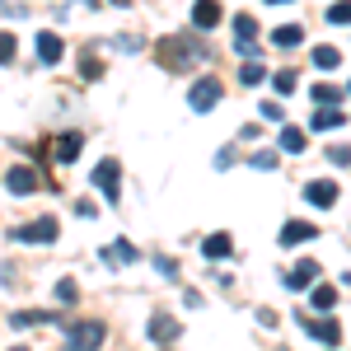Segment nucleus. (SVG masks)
Returning a JSON list of instances; mask_svg holds the SVG:
<instances>
[{"mask_svg": "<svg viewBox=\"0 0 351 351\" xmlns=\"http://www.w3.org/2000/svg\"><path fill=\"white\" fill-rule=\"evenodd\" d=\"M328 160L337 164V169H347V160H351V155H347V145H328Z\"/></svg>", "mask_w": 351, "mask_h": 351, "instance_id": "nucleus-31", "label": "nucleus"}, {"mask_svg": "<svg viewBox=\"0 0 351 351\" xmlns=\"http://www.w3.org/2000/svg\"><path fill=\"white\" fill-rule=\"evenodd\" d=\"M94 188L108 197V206H117V197H122V164L117 160H99L94 164Z\"/></svg>", "mask_w": 351, "mask_h": 351, "instance_id": "nucleus-3", "label": "nucleus"}, {"mask_svg": "<svg viewBox=\"0 0 351 351\" xmlns=\"http://www.w3.org/2000/svg\"><path fill=\"white\" fill-rule=\"evenodd\" d=\"M14 52H19L14 33H5V28H0V66H10V61H14Z\"/></svg>", "mask_w": 351, "mask_h": 351, "instance_id": "nucleus-27", "label": "nucleus"}, {"mask_svg": "<svg viewBox=\"0 0 351 351\" xmlns=\"http://www.w3.org/2000/svg\"><path fill=\"white\" fill-rule=\"evenodd\" d=\"M75 216H80V220H94V202H75Z\"/></svg>", "mask_w": 351, "mask_h": 351, "instance_id": "nucleus-35", "label": "nucleus"}, {"mask_svg": "<svg viewBox=\"0 0 351 351\" xmlns=\"http://www.w3.org/2000/svg\"><path fill=\"white\" fill-rule=\"evenodd\" d=\"M5 188L14 192V197H28V192H38V169H28V164H14V169L5 173Z\"/></svg>", "mask_w": 351, "mask_h": 351, "instance_id": "nucleus-6", "label": "nucleus"}, {"mask_svg": "<svg viewBox=\"0 0 351 351\" xmlns=\"http://www.w3.org/2000/svg\"><path fill=\"white\" fill-rule=\"evenodd\" d=\"M314 234H319V230H314L309 220H286V225H281V243H286V248H295V243H309Z\"/></svg>", "mask_w": 351, "mask_h": 351, "instance_id": "nucleus-11", "label": "nucleus"}, {"mask_svg": "<svg viewBox=\"0 0 351 351\" xmlns=\"http://www.w3.org/2000/svg\"><path fill=\"white\" fill-rule=\"evenodd\" d=\"M239 80L243 84H263V80H267V66H263V61H243V66H239Z\"/></svg>", "mask_w": 351, "mask_h": 351, "instance_id": "nucleus-23", "label": "nucleus"}, {"mask_svg": "<svg viewBox=\"0 0 351 351\" xmlns=\"http://www.w3.org/2000/svg\"><path fill=\"white\" fill-rule=\"evenodd\" d=\"M276 141H281V150H286V155H300V150H304V132H300V127H286Z\"/></svg>", "mask_w": 351, "mask_h": 351, "instance_id": "nucleus-22", "label": "nucleus"}, {"mask_svg": "<svg viewBox=\"0 0 351 351\" xmlns=\"http://www.w3.org/2000/svg\"><path fill=\"white\" fill-rule=\"evenodd\" d=\"M351 19V5L347 0H332V10H328V24H347Z\"/></svg>", "mask_w": 351, "mask_h": 351, "instance_id": "nucleus-29", "label": "nucleus"}, {"mask_svg": "<svg viewBox=\"0 0 351 351\" xmlns=\"http://www.w3.org/2000/svg\"><path fill=\"white\" fill-rule=\"evenodd\" d=\"M56 300H61V304H75V300H80V286H75L71 276H66V281H56Z\"/></svg>", "mask_w": 351, "mask_h": 351, "instance_id": "nucleus-28", "label": "nucleus"}, {"mask_svg": "<svg viewBox=\"0 0 351 351\" xmlns=\"http://www.w3.org/2000/svg\"><path fill=\"white\" fill-rule=\"evenodd\" d=\"M271 43H276V47H300V43H304V28L300 24H281L276 33H271Z\"/></svg>", "mask_w": 351, "mask_h": 351, "instance_id": "nucleus-19", "label": "nucleus"}, {"mask_svg": "<svg viewBox=\"0 0 351 351\" xmlns=\"http://www.w3.org/2000/svg\"><path fill=\"white\" fill-rule=\"evenodd\" d=\"M66 332H71L66 351H99V347H104V337H108V328L99 324V319H84V324L66 328Z\"/></svg>", "mask_w": 351, "mask_h": 351, "instance_id": "nucleus-2", "label": "nucleus"}, {"mask_svg": "<svg viewBox=\"0 0 351 351\" xmlns=\"http://www.w3.org/2000/svg\"><path fill=\"white\" fill-rule=\"evenodd\" d=\"M155 56H160V66H164V71H183V66H192V61H206V47H202L197 38L169 33L160 47H155Z\"/></svg>", "mask_w": 351, "mask_h": 351, "instance_id": "nucleus-1", "label": "nucleus"}, {"mask_svg": "<svg viewBox=\"0 0 351 351\" xmlns=\"http://www.w3.org/2000/svg\"><path fill=\"white\" fill-rule=\"evenodd\" d=\"M314 309H319V314H328V309H332V304H337V291H332V286H314Z\"/></svg>", "mask_w": 351, "mask_h": 351, "instance_id": "nucleus-24", "label": "nucleus"}, {"mask_svg": "<svg viewBox=\"0 0 351 351\" xmlns=\"http://www.w3.org/2000/svg\"><path fill=\"white\" fill-rule=\"evenodd\" d=\"M80 150H84V136L80 132L56 136V160H61V164H75V160H80Z\"/></svg>", "mask_w": 351, "mask_h": 351, "instance_id": "nucleus-13", "label": "nucleus"}, {"mask_svg": "<svg viewBox=\"0 0 351 351\" xmlns=\"http://www.w3.org/2000/svg\"><path fill=\"white\" fill-rule=\"evenodd\" d=\"M5 14H19V5H10V0H0V19H5Z\"/></svg>", "mask_w": 351, "mask_h": 351, "instance_id": "nucleus-36", "label": "nucleus"}, {"mask_svg": "<svg viewBox=\"0 0 351 351\" xmlns=\"http://www.w3.org/2000/svg\"><path fill=\"white\" fill-rule=\"evenodd\" d=\"M220 24V5L216 0H197L192 5V28H216Z\"/></svg>", "mask_w": 351, "mask_h": 351, "instance_id": "nucleus-17", "label": "nucleus"}, {"mask_svg": "<svg viewBox=\"0 0 351 351\" xmlns=\"http://www.w3.org/2000/svg\"><path fill=\"white\" fill-rule=\"evenodd\" d=\"M61 52H66V43H61L56 33H38V61H43V66H56Z\"/></svg>", "mask_w": 351, "mask_h": 351, "instance_id": "nucleus-15", "label": "nucleus"}, {"mask_svg": "<svg viewBox=\"0 0 351 351\" xmlns=\"http://www.w3.org/2000/svg\"><path fill=\"white\" fill-rule=\"evenodd\" d=\"M56 234H61V225H56L52 216H43V220H33V225H19V230H14L19 243H52Z\"/></svg>", "mask_w": 351, "mask_h": 351, "instance_id": "nucleus-5", "label": "nucleus"}, {"mask_svg": "<svg viewBox=\"0 0 351 351\" xmlns=\"http://www.w3.org/2000/svg\"><path fill=\"white\" fill-rule=\"evenodd\" d=\"M314 66H319V71H337V66H342V52H337V47H314Z\"/></svg>", "mask_w": 351, "mask_h": 351, "instance_id": "nucleus-20", "label": "nucleus"}, {"mask_svg": "<svg viewBox=\"0 0 351 351\" xmlns=\"http://www.w3.org/2000/svg\"><path fill=\"white\" fill-rule=\"evenodd\" d=\"M271 5H286V0H271Z\"/></svg>", "mask_w": 351, "mask_h": 351, "instance_id": "nucleus-39", "label": "nucleus"}, {"mask_svg": "<svg viewBox=\"0 0 351 351\" xmlns=\"http://www.w3.org/2000/svg\"><path fill=\"white\" fill-rule=\"evenodd\" d=\"M300 328H309V337H319L328 347H342V324L337 319H300Z\"/></svg>", "mask_w": 351, "mask_h": 351, "instance_id": "nucleus-7", "label": "nucleus"}, {"mask_svg": "<svg viewBox=\"0 0 351 351\" xmlns=\"http://www.w3.org/2000/svg\"><path fill=\"white\" fill-rule=\"evenodd\" d=\"M271 84H276V94H295V89H300V75H295V71H276V75H271Z\"/></svg>", "mask_w": 351, "mask_h": 351, "instance_id": "nucleus-26", "label": "nucleus"}, {"mask_svg": "<svg viewBox=\"0 0 351 351\" xmlns=\"http://www.w3.org/2000/svg\"><path fill=\"white\" fill-rule=\"evenodd\" d=\"M99 71H104V66H99L94 56H84V66H80V75H84V80H99Z\"/></svg>", "mask_w": 351, "mask_h": 351, "instance_id": "nucleus-33", "label": "nucleus"}, {"mask_svg": "<svg viewBox=\"0 0 351 351\" xmlns=\"http://www.w3.org/2000/svg\"><path fill=\"white\" fill-rule=\"evenodd\" d=\"M141 253L132 248V239H112L108 248H104V263H112V267H127V263H136Z\"/></svg>", "mask_w": 351, "mask_h": 351, "instance_id": "nucleus-14", "label": "nucleus"}, {"mask_svg": "<svg viewBox=\"0 0 351 351\" xmlns=\"http://www.w3.org/2000/svg\"><path fill=\"white\" fill-rule=\"evenodd\" d=\"M314 99H319V108H328V104H342V99H347V89H337V84H319V89H314Z\"/></svg>", "mask_w": 351, "mask_h": 351, "instance_id": "nucleus-25", "label": "nucleus"}, {"mask_svg": "<svg viewBox=\"0 0 351 351\" xmlns=\"http://www.w3.org/2000/svg\"><path fill=\"white\" fill-rule=\"evenodd\" d=\"M33 324H61V314L56 309H19V314H10V328H33Z\"/></svg>", "mask_w": 351, "mask_h": 351, "instance_id": "nucleus-12", "label": "nucleus"}, {"mask_svg": "<svg viewBox=\"0 0 351 351\" xmlns=\"http://www.w3.org/2000/svg\"><path fill=\"white\" fill-rule=\"evenodd\" d=\"M112 47H117V52H136V47H141V38H117Z\"/></svg>", "mask_w": 351, "mask_h": 351, "instance_id": "nucleus-34", "label": "nucleus"}, {"mask_svg": "<svg viewBox=\"0 0 351 351\" xmlns=\"http://www.w3.org/2000/svg\"><path fill=\"white\" fill-rule=\"evenodd\" d=\"M314 281H319V263H314V258H304V263H295V267L286 271V286H291V291H304V286H314Z\"/></svg>", "mask_w": 351, "mask_h": 351, "instance_id": "nucleus-9", "label": "nucleus"}, {"mask_svg": "<svg viewBox=\"0 0 351 351\" xmlns=\"http://www.w3.org/2000/svg\"><path fill=\"white\" fill-rule=\"evenodd\" d=\"M112 5H122V10H127V5H132V0H112Z\"/></svg>", "mask_w": 351, "mask_h": 351, "instance_id": "nucleus-37", "label": "nucleus"}, {"mask_svg": "<svg viewBox=\"0 0 351 351\" xmlns=\"http://www.w3.org/2000/svg\"><path fill=\"white\" fill-rule=\"evenodd\" d=\"M145 332H150V337H155L160 347H169V342L178 337V319H173V314H164V309H155V314H150V328H145Z\"/></svg>", "mask_w": 351, "mask_h": 351, "instance_id": "nucleus-8", "label": "nucleus"}, {"mask_svg": "<svg viewBox=\"0 0 351 351\" xmlns=\"http://www.w3.org/2000/svg\"><path fill=\"white\" fill-rule=\"evenodd\" d=\"M304 197H309V206H337V197H342V192H337V183H309V188H304Z\"/></svg>", "mask_w": 351, "mask_h": 351, "instance_id": "nucleus-16", "label": "nucleus"}, {"mask_svg": "<svg viewBox=\"0 0 351 351\" xmlns=\"http://www.w3.org/2000/svg\"><path fill=\"white\" fill-rule=\"evenodd\" d=\"M342 122H347V112H342V108H319V112H314V127H319V132L342 127Z\"/></svg>", "mask_w": 351, "mask_h": 351, "instance_id": "nucleus-21", "label": "nucleus"}, {"mask_svg": "<svg viewBox=\"0 0 351 351\" xmlns=\"http://www.w3.org/2000/svg\"><path fill=\"white\" fill-rule=\"evenodd\" d=\"M202 253H206L211 263H220V258H230V253H234V239H230V234H211V239L202 243Z\"/></svg>", "mask_w": 351, "mask_h": 351, "instance_id": "nucleus-18", "label": "nucleus"}, {"mask_svg": "<svg viewBox=\"0 0 351 351\" xmlns=\"http://www.w3.org/2000/svg\"><path fill=\"white\" fill-rule=\"evenodd\" d=\"M263 117H267V122H281V117H286V108L271 99V104H263Z\"/></svg>", "mask_w": 351, "mask_h": 351, "instance_id": "nucleus-32", "label": "nucleus"}, {"mask_svg": "<svg viewBox=\"0 0 351 351\" xmlns=\"http://www.w3.org/2000/svg\"><path fill=\"white\" fill-rule=\"evenodd\" d=\"M10 351H28V347H10Z\"/></svg>", "mask_w": 351, "mask_h": 351, "instance_id": "nucleus-38", "label": "nucleus"}, {"mask_svg": "<svg viewBox=\"0 0 351 351\" xmlns=\"http://www.w3.org/2000/svg\"><path fill=\"white\" fill-rule=\"evenodd\" d=\"M253 169H276V150H253Z\"/></svg>", "mask_w": 351, "mask_h": 351, "instance_id": "nucleus-30", "label": "nucleus"}, {"mask_svg": "<svg viewBox=\"0 0 351 351\" xmlns=\"http://www.w3.org/2000/svg\"><path fill=\"white\" fill-rule=\"evenodd\" d=\"M253 43H258V24H253V14H234V47L248 56V52H253Z\"/></svg>", "mask_w": 351, "mask_h": 351, "instance_id": "nucleus-10", "label": "nucleus"}, {"mask_svg": "<svg viewBox=\"0 0 351 351\" xmlns=\"http://www.w3.org/2000/svg\"><path fill=\"white\" fill-rule=\"evenodd\" d=\"M220 80L216 75H202V80H192V89H188V104H192V112H211L220 104Z\"/></svg>", "mask_w": 351, "mask_h": 351, "instance_id": "nucleus-4", "label": "nucleus"}]
</instances>
